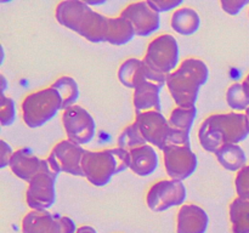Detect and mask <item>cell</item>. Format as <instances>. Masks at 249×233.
Returning <instances> with one entry per match:
<instances>
[{
  "instance_id": "6da1fadb",
  "label": "cell",
  "mask_w": 249,
  "mask_h": 233,
  "mask_svg": "<svg viewBox=\"0 0 249 233\" xmlns=\"http://www.w3.org/2000/svg\"><path fill=\"white\" fill-rule=\"evenodd\" d=\"M56 21L94 44L108 43L122 46L136 36L133 26L121 15L105 16L92 9L87 1L63 0L55 10Z\"/></svg>"
},
{
  "instance_id": "7a4b0ae2",
  "label": "cell",
  "mask_w": 249,
  "mask_h": 233,
  "mask_svg": "<svg viewBox=\"0 0 249 233\" xmlns=\"http://www.w3.org/2000/svg\"><path fill=\"white\" fill-rule=\"evenodd\" d=\"M249 136V120L246 113H214L202 121L198 141L204 150L215 153L225 145H238Z\"/></svg>"
},
{
  "instance_id": "3957f363",
  "label": "cell",
  "mask_w": 249,
  "mask_h": 233,
  "mask_svg": "<svg viewBox=\"0 0 249 233\" xmlns=\"http://www.w3.org/2000/svg\"><path fill=\"white\" fill-rule=\"evenodd\" d=\"M209 68L204 61L187 57L180 62L177 69L167 77V86L177 107H196L201 87L208 82Z\"/></svg>"
},
{
  "instance_id": "277c9868",
  "label": "cell",
  "mask_w": 249,
  "mask_h": 233,
  "mask_svg": "<svg viewBox=\"0 0 249 233\" xmlns=\"http://www.w3.org/2000/svg\"><path fill=\"white\" fill-rule=\"evenodd\" d=\"M84 177L96 187L108 184L114 175L130 169V153L119 147L88 150L83 158Z\"/></svg>"
},
{
  "instance_id": "5b68a950",
  "label": "cell",
  "mask_w": 249,
  "mask_h": 233,
  "mask_svg": "<svg viewBox=\"0 0 249 233\" xmlns=\"http://www.w3.org/2000/svg\"><path fill=\"white\" fill-rule=\"evenodd\" d=\"M135 121L148 145L163 150L170 145L191 146L190 133L174 130L168 121V116L160 111H148L135 114Z\"/></svg>"
},
{
  "instance_id": "8992f818",
  "label": "cell",
  "mask_w": 249,
  "mask_h": 233,
  "mask_svg": "<svg viewBox=\"0 0 249 233\" xmlns=\"http://www.w3.org/2000/svg\"><path fill=\"white\" fill-rule=\"evenodd\" d=\"M60 111H62V100L51 85L28 94L21 103L22 120L29 129L45 125Z\"/></svg>"
},
{
  "instance_id": "52a82bcc",
  "label": "cell",
  "mask_w": 249,
  "mask_h": 233,
  "mask_svg": "<svg viewBox=\"0 0 249 233\" xmlns=\"http://www.w3.org/2000/svg\"><path fill=\"white\" fill-rule=\"evenodd\" d=\"M180 49L177 38L163 33L153 38L146 49L143 62L160 74L169 75L180 65Z\"/></svg>"
},
{
  "instance_id": "ba28073f",
  "label": "cell",
  "mask_w": 249,
  "mask_h": 233,
  "mask_svg": "<svg viewBox=\"0 0 249 233\" xmlns=\"http://www.w3.org/2000/svg\"><path fill=\"white\" fill-rule=\"evenodd\" d=\"M58 174L50 163L36 174L26 189V203L31 210H49L56 201V180Z\"/></svg>"
},
{
  "instance_id": "9c48e42d",
  "label": "cell",
  "mask_w": 249,
  "mask_h": 233,
  "mask_svg": "<svg viewBox=\"0 0 249 233\" xmlns=\"http://www.w3.org/2000/svg\"><path fill=\"white\" fill-rule=\"evenodd\" d=\"M187 188L182 181L164 179L155 182L146 193V204L155 213L169 210L174 206L184 205Z\"/></svg>"
},
{
  "instance_id": "30bf717a",
  "label": "cell",
  "mask_w": 249,
  "mask_h": 233,
  "mask_svg": "<svg viewBox=\"0 0 249 233\" xmlns=\"http://www.w3.org/2000/svg\"><path fill=\"white\" fill-rule=\"evenodd\" d=\"M61 121L67 138L72 142L85 146L95 137L96 121L91 113L79 104H74L62 111Z\"/></svg>"
},
{
  "instance_id": "8fae6325",
  "label": "cell",
  "mask_w": 249,
  "mask_h": 233,
  "mask_svg": "<svg viewBox=\"0 0 249 233\" xmlns=\"http://www.w3.org/2000/svg\"><path fill=\"white\" fill-rule=\"evenodd\" d=\"M77 225L68 216L49 210H31L21 222L22 233H75Z\"/></svg>"
},
{
  "instance_id": "7c38bea8",
  "label": "cell",
  "mask_w": 249,
  "mask_h": 233,
  "mask_svg": "<svg viewBox=\"0 0 249 233\" xmlns=\"http://www.w3.org/2000/svg\"><path fill=\"white\" fill-rule=\"evenodd\" d=\"M85 152L87 150L83 146L65 138L53 146L46 159L58 175L65 172L73 176L84 177L82 164Z\"/></svg>"
},
{
  "instance_id": "4fadbf2b",
  "label": "cell",
  "mask_w": 249,
  "mask_h": 233,
  "mask_svg": "<svg viewBox=\"0 0 249 233\" xmlns=\"http://www.w3.org/2000/svg\"><path fill=\"white\" fill-rule=\"evenodd\" d=\"M163 152V163L169 179L182 181L195 174L198 166V158L191 146L170 145Z\"/></svg>"
},
{
  "instance_id": "5bb4252c",
  "label": "cell",
  "mask_w": 249,
  "mask_h": 233,
  "mask_svg": "<svg viewBox=\"0 0 249 233\" xmlns=\"http://www.w3.org/2000/svg\"><path fill=\"white\" fill-rule=\"evenodd\" d=\"M129 21L138 36H148L157 32L160 27V12L156 11L148 1H135L126 5L121 14Z\"/></svg>"
},
{
  "instance_id": "9a60e30c",
  "label": "cell",
  "mask_w": 249,
  "mask_h": 233,
  "mask_svg": "<svg viewBox=\"0 0 249 233\" xmlns=\"http://www.w3.org/2000/svg\"><path fill=\"white\" fill-rule=\"evenodd\" d=\"M118 79L124 86L135 89L143 82H150L160 86H164L167 83V75L156 72L148 67L143 60L140 58H128L118 68Z\"/></svg>"
},
{
  "instance_id": "2e32d148",
  "label": "cell",
  "mask_w": 249,
  "mask_h": 233,
  "mask_svg": "<svg viewBox=\"0 0 249 233\" xmlns=\"http://www.w3.org/2000/svg\"><path fill=\"white\" fill-rule=\"evenodd\" d=\"M209 227V216L197 204H184L177 215V233H206Z\"/></svg>"
},
{
  "instance_id": "e0dca14e",
  "label": "cell",
  "mask_w": 249,
  "mask_h": 233,
  "mask_svg": "<svg viewBox=\"0 0 249 233\" xmlns=\"http://www.w3.org/2000/svg\"><path fill=\"white\" fill-rule=\"evenodd\" d=\"M48 164V159H41L36 157L28 148H19L15 150L9 167L14 172V175L28 183Z\"/></svg>"
},
{
  "instance_id": "ac0fdd59",
  "label": "cell",
  "mask_w": 249,
  "mask_h": 233,
  "mask_svg": "<svg viewBox=\"0 0 249 233\" xmlns=\"http://www.w3.org/2000/svg\"><path fill=\"white\" fill-rule=\"evenodd\" d=\"M162 86L150 82H143L133 90V106L135 114L148 111H160V92Z\"/></svg>"
},
{
  "instance_id": "d6986e66",
  "label": "cell",
  "mask_w": 249,
  "mask_h": 233,
  "mask_svg": "<svg viewBox=\"0 0 249 233\" xmlns=\"http://www.w3.org/2000/svg\"><path fill=\"white\" fill-rule=\"evenodd\" d=\"M129 153H130V170L138 176H150L158 169L160 158L153 146L147 143L130 150Z\"/></svg>"
},
{
  "instance_id": "ffe728a7",
  "label": "cell",
  "mask_w": 249,
  "mask_h": 233,
  "mask_svg": "<svg viewBox=\"0 0 249 233\" xmlns=\"http://www.w3.org/2000/svg\"><path fill=\"white\" fill-rule=\"evenodd\" d=\"M170 26L173 31L180 35H192L197 33L201 27V16L194 7L182 5L173 11Z\"/></svg>"
},
{
  "instance_id": "44dd1931",
  "label": "cell",
  "mask_w": 249,
  "mask_h": 233,
  "mask_svg": "<svg viewBox=\"0 0 249 233\" xmlns=\"http://www.w3.org/2000/svg\"><path fill=\"white\" fill-rule=\"evenodd\" d=\"M214 155L219 164L229 171L238 172L247 165V155L245 150L240 145L235 143L223 146L214 153Z\"/></svg>"
},
{
  "instance_id": "7402d4cb",
  "label": "cell",
  "mask_w": 249,
  "mask_h": 233,
  "mask_svg": "<svg viewBox=\"0 0 249 233\" xmlns=\"http://www.w3.org/2000/svg\"><path fill=\"white\" fill-rule=\"evenodd\" d=\"M232 233H249V199L236 197L229 205Z\"/></svg>"
},
{
  "instance_id": "603a6c76",
  "label": "cell",
  "mask_w": 249,
  "mask_h": 233,
  "mask_svg": "<svg viewBox=\"0 0 249 233\" xmlns=\"http://www.w3.org/2000/svg\"><path fill=\"white\" fill-rule=\"evenodd\" d=\"M51 86L56 89L62 100V111L77 104L80 92L79 85L74 78L70 77V75H62L57 80H55Z\"/></svg>"
},
{
  "instance_id": "cb8c5ba5",
  "label": "cell",
  "mask_w": 249,
  "mask_h": 233,
  "mask_svg": "<svg viewBox=\"0 0 249 233\" xmlns=\"http://www.w3.org/2000/svg\"><path fill=\"white\" fill-rule=\"evenodd\" d=\"M197 116V107L192 108H182V107H175L170 112L168 116L170 126L174 130L181 131V133H190L192 126H194L195 120Z\"/></svg>"
},
{
  "instance_id": "d4e9b609",
  "label": "cell",
  "mask_w": 249,
  "mask_h": 233,
  "mask_svg": "<svg viewBox=\"0 0 249 233\" xmlns=\"http://www.w3.org/2000/svg\"><path fill=\"white\" fill-rule=\"evenodd\" d=\"M143 145H147V142L143 138L142 133H141L140 129L135 121L126 125L117 138V147L128 150V152Z\"/></svg>"
},
{
  "instance_id": "484cf974",
  "label": "cell",
  "mask_w": 249,
  "mask_h": 233,
  "mask_svg": "<svg viewBox=\"0 0 249 233\" xmlns=\"http://www.w3.org/2000/svg\"><path fill=\"white\" fill-rule=\"evenodd\" d=\"M226 102L233 112L246 113L249 108V97L243 89L242 83H233L228 87Z\"/></svg>"
},
{
  "instance_id": "4316f807",
  "label": "cell",
  "mask_w": 249,
  "mask_h": 233,
  "mask_svg": "<svg viewBox=\"0 0 249 233\" xmlns=\"http://www.w3.org/2000/svg\"><path fill=\"white\" fill-rule=\"evenodd\" d=\"M16 119V103L14 99L1 95L0 99V123L2 126H10Z\"/></svg>"
},
{
  "instance_id": "83f0119b",
  "label": "cell",
  "mask_w": 249,
  "mask_h": 233,
  "mask_svg": "<svg viewBox=\"0 0 249 233\" xmlns=\"http://www.w3.org/2000/svg\"><path fill=\"white\" fill-rule=\"evenodd\" d=\"M235 188L237 197L243 199H249V164L236 172Z\"/></svg>"
},
{
  "instance_id": "f1b7e54d",
  "label": "cell",
  "mask_w": 249,
  "mask_h": 233,
  "mask_svg": "<svg viewBox=\"0 0 249 233\" xmlns=\"http://www.w3.org/2000/svg\"><path fill=\"white\" fill-rule=\"evenodd\" d=\"M148 4L153 7L157 12H168L175 11L180 6L184 5L181 0H147Z\"/></svg>"
},
{
  "instance_id": "f546056e",
  "label": "cell",
  "mask_w": 249,
  "mask_h": 233,
  "mask_svg": "<svg viewBox=\"0 0 249 233\" xmlns=\"http://www.w3.org/2000/svg\"><path fill=\"white\" fill-rule=\"evenodd\" d=\"M249 5L248 0H221L220 6L224 11L231 16H236L243 10V7Z\"/></svg>"
},
{
  "instance_id": "4dcf8cb0",
  "label": "cell",
  "mask_w": 249,
  "mask_h": 233,
  "mask_svg": "<svg viewBox=\"0 0 249 233\" xmlns=\"http://www.w3.org/2000/svg\"><path fill=\"white\" fill-rule=\"evenodd\" d=\"M14 153L15 150H12V147L6 141H0V167L1 169L9 166L10 162H11L12 157H14Z\"/></svg>"
},
{
  "instance_id": "1f68e13d",
  "label": "cell",
  "mask_w": 249,
  "mask_h": 233,
  "mask_svg": "<svg viewBox=\"0 0 249 233\" xmlns=\"http://www.w3.org/2000/svg\"><path fill=\"white\" fill-rule=\"evenodd\" d=\"M75 233H97V231L95 230L94 227H91V226L83 225V226H79V227L77 228V232Z\"/></svg>"
},
{
  "instance_id": "d6a6232c",
  "label": "cell",
  "mask_w": 249,
  "mask_h": 233,
  "mask_svg": "<svg viewBox=\"0 0 249 233\" xmlns=\"http://www.w3.org/2000/svg\"><path fill=\"white\" fill-rule=\"evenodd\" d=\"M0 80H1V94L5 95V91H6V89L9 87V83H7V79L5 78L4 74L0 75Z\"/></svg>"
},
{
  "instance_id": "836d02e7",
  "label": "cell",
  "mask_w": 249,
  "mask_h": 233,
  "mask_svg": "<svg viewBox=\"0 0 249 233\" xmlns=\"http://www.w3.org/2000/svg\"><path fill=\"white\" fill-rule=\"evenodd\" d=\"M242 85H243V89H245L246 94H247L248 97H249V73L247 75H246L245 79H243Z\"/></svg>"
},
{
  "instance_id": "e575fe53",
  "label": "cell",
  "mask_w": 249,
  "mask_h": 233,
  "mask_svg": "<svg viewBox=\"0 0 249 233\" xmlns=\"http://www.w3.org/2000/svg\"><path fill=\"white\" fill-rule=\"evenodd\" d=\"M246 114H247V116H248V120H249V108L247 109V111H246Z\"/></svg>"
},
{
  "instance_id": "d590c367",
  "label": "cell",
  "mask_w": 249,
  "mask_h": 233,
  "mask_svg": "<svg viewBox=\"0 0 249 233\" xmlns=\"http://www.w3.org/2000/svg\"><path fill=\"white\" fill-rule=\"evenodd\" d=\"M248 16H249V9H248Z\"/></svg>"
}]
</instances>
